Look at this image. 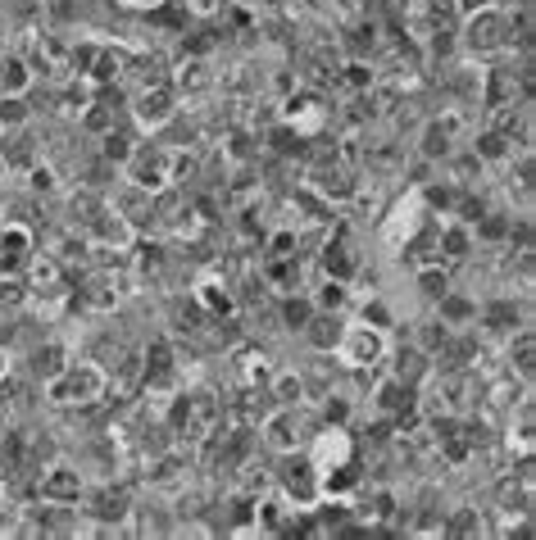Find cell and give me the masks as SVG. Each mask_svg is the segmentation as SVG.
Wrapping results in <instances>:
<instances>
[{"label":"cell","instance_id":"1","mask_svg":"<svg viewBox=\"0 0 536 540\" xmlns=\"http://www.w3.org/2000/svg\"><path fill=\"white\" fill-rule=\"evenodd\" d=\"M105 391V373L96 364H78V368H64V373L50 377V404H87Z\"/></svg>","mask_w":536,"mask_h":540},{"label":"cell","instance_id":"2","mask_svg":"<svg viewBox=\"0 0 536 540\" xmlns=\"http://www.w3.org/2000/svg\"><path fill=\"white\" fill-rule=\"evenodd\" d=\"M341 354H346V364H355V368L378 364L382 359V336L368 332V323L355 327V332H341Z\"/></svg>","mask_w":536,"mask_h":540},{"label":"cell","instance_id":"3","mask_svg":"<svg viewBox=\"0 0 536 540\" xmlns=\"http://www.w3.org/2000/svg\"><path fill=\"white\" fill-rule=\"evenodd\" d=\"M505 37H509V23L500 19L496 10H482V14L468 19V46L473 50H491V46H500Z\"/></svg>","mask_w":536,"mask_h":540},{"label":"cell","instance_id":"4","mask_svg":"<svg viewBox=\"0 0 536 540\" xmlns=\"http://www.w3.org/2000/svg\"><path fill=\"white\" fill-rule=\"evenodd\" d=\"M173 109H178V96H173L169 87H155V91H141V96H137V118H141V123H150V128L169 123Z\"/></svg>","mask_w":536,"mask_h":540},{"label":"cell","instance_id":"5","mask_svg":"<svg viewBox=\"0 0 536 540\" xmlns=\"http://www.w3.org/2000/svg\"><path fill=\"white\" fill-rule=\"evenodd\" d=\"M282 486L291 491V500H300V504H309L318 495V468L309 459H296V463H287L282 468Z\"/></svg>","mask_w":536,"mask_h":540},{"label":"cell","instance_id":"6","mask_svg":"<svg viewBox=\"0 0 536 540\" xmlns=\"http://www.w3.org/2000/svg\"><path fill=\"white\" fill-rule=\"evenodd\" d=\"M91 232L100 236V246H128L132 227H128V214H123V209H105V205H100L96 218H91Z\"/></svg>","mask_w":536,"mask_h":540},{"label":"cell","instance_id":"7","mask_svg":"<svg viewBox=\"0 0 536 540\" xmlns=\"http://www.w3.org/2000/svg\"><path fill=\"white\" fill-rule=\"evenodd\" d=\"M314 463L318 472H328V468H341V463H350V436L341 432H323V441H318V450H314Z\"/></svg>","mask_w":536,"mask_h":540},{"label":"cell","instance_id":"8","mask_svg":"<svg viewBox=\"0 0 536 540\" xmlns=\"http://www.w3.org/2000/svg\"><path fill=\"white\" fill-rule=\"evenodd\" d=\"M128 491H123V486H105V491H96L87 500V513L96 522H114V518H123V513H128Z\"/></svg>","mask_w":536,"mask_h":540},{"label":"cell","instance_id":"9","mask_svg":"<svg viewBox=\"0 0 536 540\" xmlns=\"http://www.w3.org/2000/svg\"><path fill=\"white\" fill-rule=\"evenodd\" d=\"M128 159H132V177H137L141 187L155 191V187H164V182H169V173H164V164H169V159L159 155V150H150V155H146V150H137V155H128Z\"/></svg>","mask_w":536,"mask_h":540},{"label":"cell","instance_id":"10","mask_svg":"<svg viewBox=\"0 0 536 540\" xmlns=\"http://www.w3.org/2000/svg\"><path fill=\"white\" fill-rule=\"evenodd\" d=\"M41 495H50V500H60V504L78 500V495H82L78 472H73V468H50L46 477H41Z\"/></svg>","mask_w":536,"mask_h":540},{"label":"cell","instance_id":"11","mask_svg":"<svg viewBox=\"0 0 536 540\" xmlns=\"http://www.w3.org/2000/svg\"><path fill=\"white\" fill-rule=\"evenodd\" d=\"M300 418H291V413H278V418H268V423H259L264 427V441L273 445V450H282V454H291L296 450V441H300Z\"/></svg>","mask_w":536,"mask_h":540},{"label":"cell","instance_id":"12","mask_svg":"<svg viewBox=\"0 0 536 540\" xmlns=\"http://www.w3.org/2000/svg\"><path fill=\"white\" fill-rule=\"evenodd\" d=\"M305 332H309V341H314L318 350H332V345L341 341V323L332 314H323V309H314V318L305 323Z\"/></svg>","mask_w":536,"mask_h":540},{"label":"cell","instance_id":"13","mask_svg":"<svg viewBox=\"0 0 536 540\" xmlns=\"http://www.w3.org/2000/svg\"><path fill=\"white\" fill-rule=\"evenodd\" d=\"M482 323H487L491 332H505V336H514V327L523 323V318H518V305H514V300H496V305H487V314H482Z\"/></svg>","mask_w":536,"mask_h":540},{"label":"cell","instance_id":"14","mask_svg":"<svg viewBox=\"0 0 536 540\" xmlns=\"http://www.w3.org/2000/svg\"><path fill=\"white\" fill-rule=\"evenodd\" d=\"M378 404H382L387 413L409 409V404H414V386H409V382H387V386L378 391Z\"/></svg>","mask_w":536,"mask_h":540},{"label":"cell","instance_id":"15","mask_svg":"<svg viewBox=\"0 0 536 540\" xmlns=\"http://www.w3.org/2000/svg\"><path fill=\"white\" fill-rule=\"evenodd\" d=\"M309 318H314V305H309V300H296V295L282 300V323H287L291 332H305Z\"/></svg>","mask_w":536,"mask_h":540},{"label":"cell","instance_id":"16","mask_svg":"<svg viewBox=\"0 0 536 540\" xmlns=\"http://www.w3.org/2000/svg\"><path fill=\"white\" fill-rule=\"evenodd\" d=\"M64 345H41V354L32 359V373H41V377H55V373H64Z\"/></svg>","mask_w":536,"mask_h":540},{"label":"cell","instance_id":"17","mask_svg":"<svg viewBox=\"0 0 536 540\" xmlns=\"http://www.w3.org/2000/svg\"><path fill=\"white\" fill-rule=\"evenodd\" d=\"M396 373H400V382H409V386L423 382V373H427L423 350H405V354H400V359H396Z\"/></svg>","mask_w":536,"mask_h":540},{"label":"cell","instance_id":"18","mask_svg":"<svg viewBox=\"0 0 536 540\" xmlns=\"http://www.w3.org/2000/svg\"><path fill=\"white\" fill-rule=\"evenodd\" d=\"M305 395V377L300 373H278L273 377V400L278 404H291V400H300Z\"/></svg>","mask_w":536,"mask_h":540},{"label":"cell","instance_id":"19","mask_svg":"<svg viewBox=\"0 0 536 540\" xmlns=\"http://www.w3.org/2000/svg\"><path fill=\"white\" fill-rule=\"evenodd\" d=\"M446 150H450V123H432L427 137H423V155L427 159H441Z\"/></svg>","mask_w":536,"mask_h":540},{"label":"cell","instance_id":"20","mask_svg":"<svg viewBox=\"0 0 536 540\" xmlns=\"http://www.w3.org/2000/svg\"><path fill=\"white\" fill-rule=\"evenodd\" d=\"M437 250H441V259H464L468 255V227H450L437 241Z\"/></svg>","mask_w":536,"mask_h":540},{"label":"cell","instance_id":"21","mask_svg":"<svg viewBox=\"0 0 536 540\" xmlns=\"http://www.w3.org/2000/svg\"><path fill=\"white\" fill-rule=\"evenodd\" d=\"M441 531H446V536H477V531H482V518H477L473 509H459L450 522H441Z\"/></svg>","mask_w":536,"mask_h":540},{"label":"cell","instance_id":"22","mask_svg":"<svg viewBox=\"0 0 536 540\" xmlns=\"http://www.w3.org/2000/svg\"><path fill=\"white\" fill-rule=\"evenodd\" d=\"M418 291H423V295H432V300H441V295L450 291V282H446V268H423V273H418Z\"/></svg>","mask_w":536,"mask_h":540},{"label":"cell","instance_id":"23","mask_svg":"<svg viewBox=\"0 0 536 540\" xmlns=\"http://www.w3.org/2000/svg\"><path fill=\"white\" fill-rule=\"evenodd\" d=\"M341 305H346V282H341V277H337V282H332V277H328V286L318 291V305H314V309H323V314H332V309H341Z\"/></svg>","mask_w":536,"mask_h":540},{"label":"cell","instance_id":"24","mask_svg":"<svg viewBox=\"0 0 536 540\" xmlns=\"http://www.w3.org/2000/svg\"><path fill=\"white\" fill-rule=\"evenodd\" d=\"M0 87L10 91V96H19V91L28 87V69H23L19 59H10V64H5V69H0Z\"/></svg>","mask_w":536,"mask_h":540},{"label":"cell","instance_id":"25","mask_svg":"<svg viewBox=\"0 0 536 540\" xmlns=\"http://www.w3.org/2000/svg\"><path fill=\"white\" fill-rule=\"evenodd\" d=\"M441 318L446 323H464V318H473V305L459 300V295H441Z\"/></svg>","mask_w":536,"mask_h":540},{"label":"cell","instance_id":"26","mask_svg":"<svg viewBox=\"0 0 536 540\" xmlns=\"http://www.w3.org/2000/svg\"><path fill=\"white\" fill-rule=\"evenodd\" d=\"M509 359H518V373L532 377V332H518V350L509 345Z\"/></svg>","mask_w":536,"mask_h":540},{"label":"cell","instance_id":"27","mask_svg":"<svg viewBox=\"0 0 536 540\" xmlns=\"http://www.w3.org/2000/svg\"><path fill=\"white\" fill-rule=\"evenodd\" d=\"M509 150V141L500 132H487V137H477V159H500Z\"/></svg>","mask_w":536,"mask_h":540},{"label":"cell","instance_id":"28","mask_svg":"<svg viewBox=\"0 0 536 540\" xmlns=\"http://www.w3.org/2000/svg\"><path fill=\"white\" fill-rule=\"evenodd\" d=\"M0 150H5V155L14 159V164H23V159H28V137H23L19 128L10 132V141H0Z\"/></svg>","mask_w":536,"mask_h":540},{"label":"cell","instance_id":"29","mask_svg":"<svg viewBox=\"0 0 536 540\" xmlns=\"http://www.w3.org/2000/svg\"><path fill=\"white\" fill-rule=\"evenodd\" d=\"M105 155H110V159H128L132 155V141L123 137V132L110 128V137H105Z\"/></svg>","mask_w":536,"mask_h":540},{"label":"cell","instance_id":"30","mask_svg":"<svg viewBox=\"0 0 536 540\" xmlns=\"http://www.w3.org/2000/svg\"><path fill=\"white\" fill-rule=\"evenodd\" d=\"M23 300H28V286H23V282H10V286H0V305H5V309H19Z\"/></svg>","mask_w":536,"mask_h":540},{"label":"cell","instance_id":"31","mask_svg":"<svg viewBox=\"0 0 536 540\" xmlns=\"http://www.w3.org/2000/svg\"><path fill=\"white\" fill-rule=\"evenodd\" d=\"M364 323H373V327H391V309L382 305V300H373V305H364Z\"/></svg>","mask_w":536,"mask_h":540},{"label":"cell","instance_id":"32","mask_svg":"<svg viewBox=\"0 0 536 540\" xmlns=\"http://www.w3.org/2000/svg\"><path fill=\"white\" fill-rule=\"evenodd\" d=\"M427 200H432L437 209H450V200H455V187H432V191H427Z\"/></svg>","mask_w":536,"mask_h":540},{"label":"cell","instance_id":"33","mask_svg":"<svg viewBox=\"0 0 536 540\" xmlns=\"http://www.w3.org/2000/svg\"><path fill=\"white\" fill-rule=\"evenodd\" d=\"M0 118H10V123H19V118H23V105H19V100H10V105H0Z\"/></svg>","mask_w":536,"mask_h":540},{"label":"cell","instance_id":"34","mask_svg":"<svg viewBox=\"0 0 536 540\" xmlns=\"http://www.w3.org/2000/svg\"><path fill=\"white\" fill-rule=\"evenodd\" d=\"M328 418H337L341 423V418H346V400H328Z\"/></svg>","mask_w":536,"mask_h":540},{"label":"cell","instance_id":"35","mask_svg":"<svg viewBox=\"0 0 536 540\" xmlns=\"http://www.w3.org/2000/svg\"><path fill=\"white\" fill-rule=\"evenodd\" d=\"M0 377H5V359H0Z\"/></svg>","mask_w":536,"mask_h":540}]
</instances>
